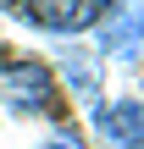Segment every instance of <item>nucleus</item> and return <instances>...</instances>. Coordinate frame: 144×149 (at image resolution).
<instances>
[{
    "label": "nucleus",
    "instance_id": "nucleus-1",
    "mask_svg": "<svg viewBox=\"0 0 144 149\" xmlns=\"http://www.w3.org/2000/svg\"><path fill=\"white\" fill-rule=\"evenodd\" d=\"M0 100H6L11 111H28V116L50 111V100H55L50 66H39V61H6V66H0Z\"/></svg>",
    "mask_w": 144,
    "mask_h": 149
},
{
    "label": "nucleus",
    "instance_id": "nucleus-4",
    "mask_svg": "<svg viewBox=\"0 0 144 149\" xmlns=\"http://www.w3.org/2000/svg\"><path fill=\"white\" fill-rule=\"evenodd\" d=\"M94 133H100L111 149H144V105L139 100L94 105Z\"/></svg>",
    "mask_w": 144,
    "mask_h": 149
},
{
    "label": "nucleus",
    "instance_id": "nucleus-3",
    "mask_svg": "<svg viewBox=\"0 0 144 149\" xmlns=\"http://www.w3.org/2000/svg\"><path fill=\"white\" fill-rule=\"evenodd\" d=\"M22 11L44 33H83L100 22V0H22Z\"/></svg>",
    "mask_w": 144,
    "mask_h": 149
},
{
    "label": "nucleus",
    "instance_id": "nucleus-6",
    "mask_svg": "<svg viewBox=\"0 0 144 149\" xmlns=\"http://www.w3.org/2000/svg\"><path fill=\"white\" fill-rule=\"evenodd\" d=\"M17 6H22V0H0V11H17Z\"/></svg>",
    "mask_w": 144,
    "mask_h": 149
},
{
    "label": "nucleus",
    "instance_id": "nucleus-2",
    "mask_svg": "<svg viewBox=\"0 0 144 149\" xmlns=\"http://www.w3.org/2000/svg\"><path fill=\"white\" fill-rule=\"evenodd\" d=\"M100 55H117V61L144 55V6L139 0H111V17L100 22Z\"/></svg>",
    "mask_w": 144,
    "mask_h": 149
},
{
    "label": "nucleus",
    "instance_id": "nucleus-5",
    "mask_svg": "<svg viewBox=\"0 0 144 149\" xmlns=\"http://www.w3.org/2000/svg\"><path fill=\"white\" fill-rule=\"evenodd\" d=\"M67 83H72L78 94H94V88H100V72H94V61H89L83 50H67Z\"/></svg>",
    "mask_w": 144,
    "mask_h": 149
}]
</instances>
